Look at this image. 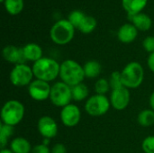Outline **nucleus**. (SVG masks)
<instances>
[{
  "mask_svg": "<svg viewBox=\"0 0 154 153\" xmlns=\"http://www.w3.org/2000/svg\"><path fill=\"white\" fill-rule=\"evenodd\" d=\"M31 153H51V150L49 146L43 143H40L32 147Z\"/></svg>",
  "mask_w": 154,
  "mask_h": 153,
  "instance_id": "30",
  "label": "nucleus"
},
{
  "mask_svg": "<svg viewBox=\"0 0 154 153\" xmlns=\"http://www.w3.org/2000/svg\"><path fill=\"white\" fill-rule=\"evenodd\" d=\"M143 46L147 52L149 53L154 52V36L146 37L143 41Z\"/></svg>",
  "mask_w": 154,
  "mask_h": 153,
  "instance_id": "29",
  "label": "nucleus"
},
{
  "mask_svg": "<svg viewBox=\"0 0 154 153\" xmlns=\"http://www.w3.org/2000/svg\"><path fill=\"white\" fill-rule=\"evenodd\" d=\"M0 153H14L10 149H7V148H5V149H1V151Z\"/></svg>",
  "mask_w": 154,
  "mask_h": 153,
  "instance_id": "34",
  "label": "nucleus"
},
{
  "mask_svg": "<svg viewBox=\"0 0 154 153\" xmlns=\"http://www.w3.org/2000/svg\"><path fill=\"white\" fill-rule=\"evenodd\" d=\"M138 124L143 127H151L154 125V111L152 109H144L141 111L137 116Z\"/></svg>",
  "mask_w": 154,
  "mask_h": 153,
  "instance_id": "21",
  "label": "nucleus"
},
{
  "mask_svg": "<svg viewBox=\"0 0 154 153\" xmlns=\"http://www.w3.org/2000/svg\"><path fill=\"white\" fill-rule=\"evenodd\" d=\"M147 65H148V68L150 69V70L154 73V52L150 53L148 60H147Z\"/></svg>",
  "mask_w": 154,
  "mask_h": 153,
  "instance_id": "32",
  "label": "nucleus"
},
{
  "mask_svg": "<svg viewBox=\"0 0 154 153\" xmlns=\"http://www.w3.org/2000/svg\"><path fill=\"white\" fill-rule=\"evenodd\" d=\"M83 69L85 73V77L88 78H97L102 70L101 64L97 60H88L83 65Z\"/></svg>",
  "mask_w": 154,
  "mask_h": 153,
  "instance_id": "19",
  "label": "nucleus"
},
{
  "mask_svg": "<svg viewBox=\"0 0 154 153\" xmlns=\"http://www.w3.org/2000/svg\"><path fill=\"white\" fill-rule=\"evenodd\" d=\"M50 100L52 105L60 108L71 104V101L73 100L71 87L62 81L54 83L51 86Z\"/></svg>",
  "mask_w": 154,
  "mask_h": 153,
  "instance_id": "6",
  "label": "nucleus"
},
{
  "mask_svg": "<svg viewBox=\"0 0 154 153\" xmlns=\"http://www.w3.org/2000/svg\"><path fill=\"white\" fill-rule=\"evenodd\" d=\"M122 81L124 87L128 89H135L139 87L144 80V69L142 64L137 61H132L121 71Z\"/></svg>",
  "mask_w": 154,
  "mask_h": 153,
  "instance_id": "4",
  "label": "nucleus"
},
{
  "mask_svg": "<svg viewBox=\"0 0 154 153\" xmlns=\"http://www.w3.org/2000/svg\"><path fill=\"white\" fill-rule=\"evenodd\" d=\"M34 75L32 68L26 63L14 65L9 74V79L13 86L17 87H28L33 80Z\"/></svg>",
  "mask_w": 154,
  "mask_h": 153,
  "instance_id": "8",
  "label": "nucleus"
},
{
  "mask_svg": "<svg viewBox=\"0 0 154 153\" xmlns=\"http://www.w3.org/2000/svg\"><path fill=\"white\" fill-rule=\"evenodd\" d=\"M97 24V20L93 16L86 15V17L82 21V23L79 25L78 30H79L82 33L88 34V33H91L96 29Z\"/></svg>",
  "mask_w": 154,
  "mask_h": 153,
  "instance_id": "23",
  "label": "nucleus"
},
{
  "mask_svg": "<svg viewBox=\"0 0 154 153\" xmlns=\"http://www.w3.org/2000/svg\"><path fill=\"white\" fill-rule=\"evenodd\" d=\"M86 17V14L80 11V10H74L72 12H70V14H69L68 20L69 21V23L76 28L79 29V25L81 24L82 21L84 20V18Z\"/></svg>",
  "mask_w": 154,
  "mask_h": 153,
  "instance_id": "25",
  "label": "nucleus"
},
{
  "mask_svg": "<svg viewBox=\"0 0 154 153\" xmlns=\"http://www.w3.org/2000/svg\"><path fill=\"white\" fill-rule=\"evenodd\" d=\"M51 153H67V149L63 143H56L51 149Z\"/></svg>",
  "mask_w": 154,
  "mask_h": 153,
  "instance_id": "31",
  "label": "nucleus"
},
{
  "mask_svg": "<svg viewBox=\"0 0 154 153\" xmlns=\"http://www.w3.org/2000/svg\"><path fill=\"white\" fill-rule=\"evenodd\" d=\"M3 58L5 60H6L9 63L17 65V64H23L26 62V60L24 58L23 48L14 46V45H7L3 49L2 51Z\"/></svg>",
  "mask_w": 154,
  "mask_h": 153,
  "instance_id": "13",
  "label": "nucleus"
},
{
  "mask_svg": "<svg viewBox=\"0 0 154 153\" xmlns=\"http://www.w3.org/2000/svg\"><path fill=\"white\" fill-rule=\"evenodd\" d=\"M24 106L16 99L6 101L1 110V121L6 125L15 126L19 124L24 117Z\"/></svg>",
  "mask_w": 154,
  "mask_h": 153,
  "instance_id": "3",
  "label": "nucleus"
},
{
  "mask_svg": "<svg viewBox=\"0 0 154 153\" xmlns=\"http://www.w3.org/2000/svg\"><path fill=\"white\" fill-rule=\"evenodd\" d=\"M149 105L151 106V109L154 111V91L151 94L150 98H149Z\"/></svg>",
  "mask_w": 154,
  "mask_h": 153,
  "instance_id": "33",
  "label": "nucleus"
},
{
  "mask_svg": "<svg viewBox=\"0 0 154 153\" xmlns=\"http://www.w3.org/2000/svg\"><path fill=\"white\" fill-rule=\"evenodd\" d=\"M110 103L111 106L117 111H123L130 104L131 101V94L130 89L125 87H122L116 89L112 90L110 95Z\"/></svg>",
  "mask_w": 154,
  "mask_h": 153,
  "instance_id": "11",
  "label": "nucleus"
},
{
  "mask_svg": "<svg viewBox=\"0 0 154 153\" xmlns=\"http://www.w3.org/2000/svg\"><path fill=\"white\" fill-rule=\"evenodd\" d=\"M142 150L144 153H154V135H149L143 139Z\"/></svg>",
  "mask_w": 154,
  "mask_h": 153,
  "instance_id": "28",
  "label": "nucleus"
},
{
  "mask_svg": "<svg viewBox=\"0 0 154 153\" xmlns=\"http://www.w3.org/2000/svg\"><path fill=\"white\" fill-rule=\"evenodd\" d=\"M60 78L62 82L69 87L83 83L86 78L83 66L73 60H66L60 64Z\"/></svg>",
  "mask_w": 154,
  "mask_h": 153,
  "instance_id": "2",
  "label": "nucleus"
},
{
  "mask_svg": "<svg viewBox=\"0 0 154 153\" xmlns=\"http://www.w3.org/2000/svg\"><path fill=\"white\" fill-rule=\"evenodd\" d=\"M137 35L138 30L133 23L123 24L117 32V38L123 43L133 42L137 38Z\"/></svg>",
  "mask_w": 154,
  "mask_h": 153,
  "instance_id": "14",
  "label": "nucleus"
},
{
  "mask_svg": "<svg viewBox=\"0 0 154 153\" xmlns=\"http://www.w3.org/2000/svg\"><path fill=\"white\" fill-rule=\"evenodd\" d=\"M37 129L39 133L46 139H52L56 137L59 131L56 121L49 115H43L38 120Z\"/></svg>",
  "mask_w": 154,
  "mask_h": 153,
  "instance_id": "12",
  "label": "nucleus"
},
{
  "mask_svg": "<svg viewBox=\"0 0 154 153\" xmlns=\"http://www.w3.org/2000/svg\"><path fill=\"white\" fill-rule=\"evenodd\" d=\"M32 71L36 79L51 82L60 77V64L54 59L42 57L32 65Z\"/></svg>",
  "mask_w": 154,
  "mask_h": 153,
  "instance_id": "1",
  "label": "nucleus"
},
{
  "mask_svg": "<svg viewBox=\"0 0 154 153\" xmlns=\"http://www.w3.org/2000/svg\"><path fill=\"white\" fill-rule=\"evenodd\" d=\"M75 30L76 28L68 19H61L51 26L50 36L54 43L58 45H66L73 40Z\"/></svg>",
  "mask_w": 154,
  "mask_h": 153,
  "instance_id": "5",
  "label": "nucleus"
},
{
  "mask_svg": "<svg viewBox=\"0 0 154 153\" xmlns=\"http://www.w3.org/2000/svg\"><path fill=\"white\" fill-rule=\"evenodd\" d=\"M0 1H1L2 3H4V1H5V0H0Z\"/></svg>",
  "mask_w": 154,
  "mask_h": 153,
  "instance_id": "35",
  "label": "nucleus"
},
{
  "mask_svg": "<svg viewBox=\"0 0 154 153\" xmlns=\"http://www.w3.org/2000/svg\"><path fill=\"white\" fill-rule=\"evenodd\" d=\"M128 19L137 28L138 31H148L151 29L152 24V18L148 14L143 13H139L136 14H128Z\"/></svg>",
  "mask_w": 154,
  "mask_h": 153,
  "instance_id": "15",
  "label": "nucleus"
},
{
  "mask_svg": "<svg viewBox=\"0 0 154 153\" xmlns=\"http://www.w3.org/2000/svg\"><path fill=\"white\" fill-rule=\"evenodd\" d=\"M109 84H110V87L112 90L124 87L123 81H122L121 71H114L111 74V76L109 78Z\"/></svg>",
  "mask_w": 154,
  "mask_h": 153,
  "instance_id": "27",
  "label": "nucleus"
},
{
  "mask_svg": "<svg viewBox=\"0 0 154 153\" xmlns=\"http://www.w3.org/2000/svg\"><path fill=\"white\" fill-rule=\"evenodd\" d=\"M14 134V126L6 125L3 123L0 124V146L1 149H5L8 139Z\"/></svg>",
  "mask_w": 154,
  "mask_h": 153,
  "instance_id": "24",
  "label": "nucleus"
},
{
  "mask_svg": "<svg viewBox=\"0 0 154 153\" xmlns=\"http://www.w3.org/2000/svg\"><path fill=\"white\" fill-rule=\"evenodd\" d=\"M110 88L111 87H110L109 80H107L105 78H101L97 79L95 83V91H96V94L97 95L106 96L110 90Z\"/></svg>",
  "mask_w": 154,
  "mask_h": 153,
  "instance_id": "26",
  "label": "nucleus"
},
{
  "mask_svg": "<svg viewBox=\"0 0 154 153\" xmlns=\"http://www.w3.org/2000/svg\"><path fill=\"white\" fill-rule=\"evenodd\" d=\"M51 89V86L49 82L35 78L28 86V94L32 99L42 102L50 99Z\"/></svg>",
  "mask_w": 154,
  "mask_h": 153,
  "instance_id": "9",
  "label": "nucleus"
},
{
  "mask_svg": "<svg viewBox=\"0 0 154 153\" xmlns=\"http://www.w3.org/2000/svg\"><path fill=\"white\" fill-rule=\"evenodd\" d=\"M31 142L23 137H15L10 142V150L14 153H31Z\"/></svg>",
  "mask_w": 154,
  "mask_h": 153,
  "instance_id": "17",
  "label": "nucleus"
},
{
  "mask_svg": "<svg viewBox=\"0 0 154 153\" xmlns=\"http://www.w3.org/2000/svg\"><path fill=\"white\" fill-rule=\"evenodd\" d=\"M60 116L63 125L71 128L79 124L81 120V111L77 105L69 104L61 108Z\"/></svg>",
  "mask_w": 154,
  "mask_h": 153,
  "instance_id": "10",
  "label": "nucleus"
},
{
  "mask_svg": "<svg viewBox=\"0 0 154 153\" xmlns=\"http://www.w3.org/2000/svg\"><path fill=\"white\" fill-rule=\"evenodd\" d=\"M147 2L148 0H122V5L128 14H136L145 8Z\"/></svg>",
  "mask_w": 154,
  "mask_h": 153,
  "instance_id": "18",
  "label": "nucleus"
},
{
  "mask_svg": "<svg viewBox=\"0 0 154 153\" xmlns=\"http://www.w3.org/2000/svg\"><path fill=\"white\" fill-rule=\"evenodd\" d=\"M111 106L110 99L104 95H93L85 103V111L93 117H99L106 115Z\"/></svg>",
  "mask_w": 154,
  "mask_h": 153,
  "instance_id": "7",
  "label": "nucleus"
},
{
  "mask_svg": "<svg viewBox=\"0 0 154 153\" xmlns=\"http://www.w3.org/2000/svg\"><path fill=\"white\" fill-rule=\"evenodd\" d=\"M24 58L26 61L36 62L42 58V49L37 43H27L23 47Z\"/></svg>",
  "mask_w": 154,
  "mask_h": 153,
  "instance_id": "16",
  "label": "nucleus"
},
{
  "mask_svg": "<svg viewBox=\"0 0 154 153\" xmlns=\"http://www.w3.org/2000/svg\"><path fill=\"white\" fill-rule=\"evenodd\" d=\"M71 92H72V99L77 102H81L86 100L89 95L88 87L84 83H80L74 87H71Z\"/></svg>",
  "mask_w": 154,
  "mask_h": 153,
  "instance_id": "20",
  "label": "nucleus"
},
{
  "mask_svg": "<svg viewBox=\"0 0 154 153\" xmlns=\"http://www.w3.org/2000/svg\"><path fill=\"white\" fill-rule=\"evenodd\" d=\"M3 4L6 12L11 15L19 14L24 6L23 0H5Z\"/></svg>",
  "mask_w": 154,
  "mask_h": 153,
  "instance_id": "22",
  "label": "nucleus"
}]
</instances>
